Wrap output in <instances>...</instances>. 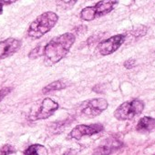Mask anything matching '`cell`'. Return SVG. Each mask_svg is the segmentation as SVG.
Returning a JSON list of instances; mask_svg holds the SVG:
<instances>
[{"mask_svg": "<svg viewBox=\"0 0 155 155\" xmlns=\"http://www.w3.org/2000/svg\"><path fill=\"white\" fill-rule=\"evenodd\" d=\"M21 47V41L17 38H9L0 41V59H4L15 54Z\"/></svg>", "mask_w": 155, "mask_h": 155, "instance_id": "9", "label": "cell"}, {"mask_svg": "<svg viewBox=\"0 0 155 155\" xmlns=\"http://www.w3.org/2000/svg\"><path fill=\"white\" fill-rule=\"evenodd\" d=\"M75 38V36L71 33H65L53 38L43 48L42 55L44 56L45 64L52 66L64 58L74 44Z\"/></svg>", "mask_w": 155, "mask_h": 155, "instance_id": "1", "label": "cell"}, {"mask_svg": "<svg viewBox=\"0 0 155 155\" xmlns=\"http://www.w3.org/2000/svg\"><path fill=\"white\" fill-rule=\"evenodd\" d=\"M117 4L118 0H101L94 6L83 8L81 13V18L85 21H92L111 12Z\"/></svg>", "mask_w": 155, "mask_h": 155, "instance_id": "3", "label": "cell"}, {"mask_svg": "<svg viewBox=\"0 0 155 155\" xmlns=\"http://www.w3.org/2000/svg\"><path fill=\"white\" fill-rule=\"evenodd\" d=\"M58 107L59 106L58 102H56L55 101L49 98L44 99L36 113L35 120H45L49 118L51 115L54 114L56 110H58Z\"/></svg>", "mask_w": 155, "mask_h": 155, "instance_id": "8", "label": "cell"}, {"mask_svg": "<svg viewBox=\"0 0 155 155\" xmlns=\"http://www.w3.org/2000/svg\"><path fill=\"white\" fill-rule=\"evenodd\" d=\"M3 6H4L3 0H0V15L3 13Z\"/></svg>", "mask_w": 155, "mask_h": 155, "instance_id": "20", "label": "cell"}, {"mask_svg": "<svg viewBox=\"0 0 155 155\" xmlns=\"http://www.w3.org/2000/svg\"><path fill=\"white\" fill-rule=\"evenodd\" d=\"M76 3L77 0H56L57 8L60 10H69Z\"/></svg>", "mask_w": 155, "mask_h": 155, "instance_id": "14", "label": "cell"}, {"mask_svg": "<svg viewBox=\"0 0 155 155\" xmlns=\"http://www.w3.org/2000/svg\"><path fill=\"white\" fill-rule=\"evenodd\" d=\"M103 130L101 124H91V125H78L69 133V138L75 140H81L84 136H91Z\"/></svg>", "mask_w": 155, "mask_h": 155, "instance_id": "7", "label": "cell"}, {"mask_svg": "<svg viewBox=\"0 0 155 155\" xmlns=\"http://www.w3.org/2000/svg\"><path fill=\"white\" fill-rule=\"evenodd\" d=\"M108 108V102L104 99H92L84 101L81 105V112L88 118H94L101 114Z\"/></svg>", "mask_w": 155, "mask_h": 155, "instance_id": "5", "label": "cell"}, {"mask_svg": "<svg viewBox=\"0 0 155 155\" xmlns=\"http://www.w3.org/2000/svg\"><path fill=\"white\" fill-rule=\"evenodd\" d=\"M143 109V101L140 100H132L131 101H126L118 107V109L114 111V116L119 120H132L136 116L140 115Z\"/></svg>", "mask_w": 155, "mask_h": 155, "instance_id": "4", "label": "cell"}, {"mask_svg": "<svg viewBox=\"0 0 155 155\" xmlns=\"http://www.w3.org/2000/svg\"><path fill=\"white\" fill-rule=\"evenodd\" d=\"M11 88H4L2 89L1 91H0V101H1L10 91H11Z\"/></svg>", "mask_w": 155, "mask_h": 155, "instance_id": "17", "label": "cell"}, {"mask_svg": "<svg viewBox=\"0 0 155 155\" xmlns=\"http://www.w3.org/2000/svg\"><path fill=\"white\" fill-rule=\"evenodd\" d=\"M67 83H65L64 81H54L48 85H47L45 88H43L42 90V92L44 94L46 93H48V92H51V91H60V90H63L65 88H67Z\"/></svg>", "mask_w": 155, "mask_h": 155, "instance_id": "13", "label": "cell"}, {"mask_svg": "<svg viewBox=\"0 0 155 155\" xmlns=\"http://www.w3.org/2000/svg\"><path fill=\"white\" fill-rule=\"evenodd\" d=\"M124 41H125V35L123 34L116 35L100 42L99 45L97 46V50L101 55L108 56L118 50V48L123 44Z\"/></svg>", "mask_w": 155, "mask_h": 155, "instance_id": "6", "label": "cell"}, {"mask_svg": "<svg viewBox=\"0 0 155 155\" xmlns=\"http://www.w3.org/2000/svg\"><path fill=\"white\" fill-rule=\"evenodd\" d=\"M48 153V150L40 144H33L24 151L26 155H47Z\"/></svg>", "mask_w": 155, "mask_h": 155, "instance_id": "12", "label": "cell"}, {"mask_svg": "<svg viewBox=\"0 0 155 155\" xmlns=\"http://www.w3.org/2000/svg\"><path fill=\"white\" fill-rule=\"evenodd\" d=\"M42 53H43V48H40V46H38L28 54V57L30 58H36L39 57Z\"/></svg>", "mask_w": 155, "mask_h": 155, "instance_id": "16", "label": "cell"}, {"mask_svg": "<svg viewBox=\"0 0 155 155\" xmlns=\"http://www.w3.org/2000/svg\"><path fill=\"white\" fill-rule=\"evenodd\" d=\"M124 66L126 68H131L135 66V60L134 59H129V60L125 61Z\"/></svg>", "mask_w": 155, "mask_h": 155, "instance_id": "18", "label": "cell"}, {"mask_svg": "<svg viewBox=\"0 0 155 155\" xmlns=\"http://www.w3.org/2000/svg\"><path fill=\"white\" fill-rule=\"evenodd\" d=\"M14 152H15L14 148H13L11 145H8V144L4 145L1 149H0V153L3 154V155L12 154V153H14Z\"/></svg>", "mask_w": 155, "mask_h": 155, "instance_id": "15", "label": "cell"}, {"mask_svg": "<svg viewBox=\"0 0 155 155\" xmlns=\"http://www.w3.org/2000/svg\"><path fill=\"white\" fill-rule=\"evenodd\" d=\"M17 1H18V0H3L4 4H6V5H10V4H13Z\"/></svg>", "mask_w": 155, "mask_h": 155, "instance_id": "19", "label": "cell"}, {"mask_svg": "<svg viewBox=\"0 0 155 155\" xmlns=\"http://www.w3.org/2000/svg\"><path fill=\"white\" fill-rule=\"evenodd\" d=\"M58 19V17L54 12L48 11L41 14L28 27V36L34 39L40 38L54 28Z\"/></svg>", "mask_w": 155, "mask_h": 155, "instance_id": "2", "label": "cell"}, {"mask_svg": "<svg viewBox=\"0 0 155 155\" xmlns=\"http://www.w3.org/2000/svg\"><path fill=\"white\" fill-rule=\"evenodd\" d=\"M136 130L140 132H150L155 130V119L150 117H143L141 118L137 126Z\"/></svg>", "mask_w": 155, "mask_h": 155, "instance_id": "11", "label": "cell"}, {"mask_svg": "<svg viewBox=\"0 0 155 155\" xmlns=\"http://www.w3.org/2000/svg\"><path fill=\"white\" fill-rule=\"evenodd\" d=\"M121 146H122V143L120 141H118L116 140H107L106 143L98 147L95 150L94 153L95 154H110L113 150L120 149Z\"/></svg>", "mask_w": 155, "mask_h": 155, "instance_id": "10", "label": "cell"}]
</instances>
